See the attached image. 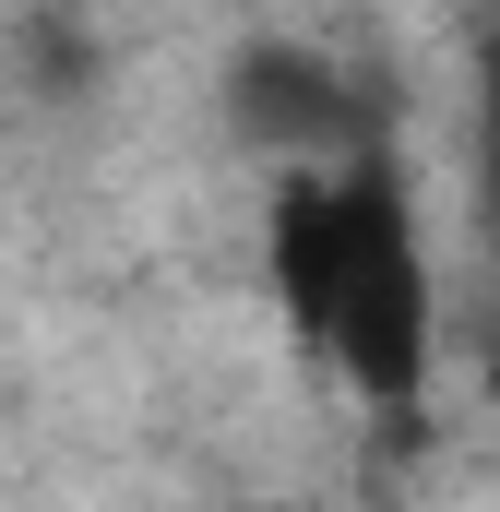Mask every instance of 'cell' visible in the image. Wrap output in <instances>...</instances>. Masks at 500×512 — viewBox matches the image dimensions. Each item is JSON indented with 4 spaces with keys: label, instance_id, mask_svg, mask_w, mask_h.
Here are the masks:
<instances>
[{
    "label": "cell",
    "instance_id": "7a4b0ae2",
    "mask_svg": "<svg viewBox=\"0 0 500 512\" xmlns=\"http://www.w3.org/2000/svg\"><path fill=\"white\" fill-rule=\"evenodd\" d=\"M239 131L298 143V167H310V155H346V143H358L346 72H334L322 48H250L239 60Z\"/></svg>",
    "mask_w": 500,
    "mask_h": 512
},
{
    "label": "cell",
    "instance_id": "277c9868",
    "mask_svg": "<svg viewBox=\"0 0 500 512\" xmlns=\"http://www.w3.org/2000/svg\"><path fill=\"white\" fill-rule=\"evenodd\" d=\"M489 405H500V322H489Z\"/></svg>",
    "mask_w": 500,
    "mask_h": 512
},
{
    "label": "cell",
    "instance_id": "6da1fadb",
    "mask_svg": "<svg viewBox=\"0 0 500 512\" xmlns=\"http://www.w3.org/2000/svg\"><path fill=\"white\" fill-rule=\"evenodd\" d=\"M262 262H274V298L310 334V358L358 405L405 417L417 382H429L441 286H429V239H417V191H405L381 131H358L346 155H310V167L274 179Z\"/></svg>",
    "mask_w": 500,
    "mask_h": 512
},
{
    "label": "cell",
    "instance_id": "3957f363",
    "mask_svg": "<svg viewBox=\"0 0 500 512\" xmlns=\"http://www.w3.org/2000/svg\"><path fill=\"white\" fill-rule=\"evenodd\" d=\"M477 143H489V191H500V12L477 36Z\"/></svg>",
    "mask_w": 500,
    "mask_h": 512
}]
</instances>
